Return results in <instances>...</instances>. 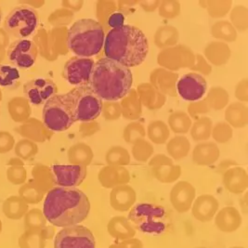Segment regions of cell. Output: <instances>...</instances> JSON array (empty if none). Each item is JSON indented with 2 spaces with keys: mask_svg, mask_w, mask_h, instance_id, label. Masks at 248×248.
<instances>
[{
  "mask_svg": "<svg viewBox=\"0 0 248 248\" xmlns=\"http://www.w3.org/2000/svg\"><path fill=\"white\" fill-rule=\"evenodd\" d=\"M91 202L77 188L55 187L47 192L43 204L46 221L55 227L78 225L90 215Z\"/></svg>",
  "mask_w": 248,
  "mask_h": 248,
  "instance_id": "obj_1",
  "label": "cell"
},
{
  "mask_svg": "<svg viewBox=\"0 0 248 248\" xmlns=\"http://www.w3.org/2000/svg\"><path fill=\"white\" fill-rule=\"evenodd\" d=\"M149 44L144 33L130 24L111 29L104 39V53L107 59L126 67L140 65L146 59Z\"/></svg>",
  "mask_w": 248,
  "mask_h": 248,
  "instance_id": "obj_2",
  "label": "cell"
},
{
  "mask_svg": "<svg viewBox=\"0 0 248 248\" xmlns=\"http://www.w3.org/2000/svg\"><path fill=\"white\" fill-rule=\"evenodd\" d=\"M133 85L131 70L123 64L102 58L95 62L89 86L105 102H118L130 91Z\"/></svg>",
  "mask_w": 248,
  "mask_h": 248,
  "instance_id": "obj_3",
  "label": "cell"
},
{
  "mask_svg": "<svg viewBox=\"0 0 248 248\" xmlns=\"http://www.w3.org/2000/svg\"><path fill=\"white\" fill-rule=\"evenodd\" d=\"M104 39L102 24L93 19L78 20L68 30V47L81 58L97 55L103 47Z\"/></svg>",
  "mask_w": 248,
  "mask_h": 248,
  "instance_id": "obj_4",
  "label": "cell"
},
{
  "mask_svg": "<svg viewBox=\"0 0 248 248\" xmlns=\"http://www.w3.org/2000/svg\"><path fill=\"white\" fill-rule=\"evenodd\" d=\"M127 219L140 232L152 235H158L164 232L169 223L166 209L154 203L134 204L129 210Z\"/></svg>",
  "mask_w": 248,
  "mask_h": 248,
  "instance_id": "obj_5",
  "label": "cell"
},
{
  "mask_svg": "<svg viewBox=\"0 0 248 248\" xmlns=\"http://www.w3.org/2000/svg\"><path fill=\"white\" fill-rule=\"evenodd\" d=\"M76 117L73 103L66 94H56L43 106V123L51 131L62 132L75 124Z\"/></svg>",
  "mask_w": 248,
  "mask_h": 248,
  "instance_id": "obj_6",
  "label": "cell"
},
{
  "mask_svg": "<svg viewBox=\"0 0 248 248\" xmlns=\"http://www.w3.org/2000/svg\"><path fill=\"white\" fill-rule=\"evenodd\" d=\"M67 94L73 103L77 122H90L101 115L102 101L89 85L77 87Z\"/></svg>",
  "mask_w": 248,
  "mask_h": 248,
  "instance_id": "obj_7",
  "label": "cell"
},
{
  "mask_svg": "<svg viewBox=\"0 0 248 248\" xmlns=\"http://www.w3.org/2000/svg\"><path fill=\"white\" fill-rule=\"evenodd\" d=\"M39 24L36 11L29 6H18L5 20L4 28L13 37L26 39L34 34Z\"/></svg>",
  "mask_w": 248,
  "mask_h": 248,
  "instance_id": "obj_8",
  "label": "cell"
},
{
  "mask_svg": "<svg viewBox=\"0 0 248 248\" xmlns=\"http://www.w3.org/2000/svg\"><path fill=\"white\" fill-rule=\"evenodd\" d=\"M54 248H96L92 232L85 226L62 228L54 239Z\"/></svg>",
  "mask_w": 248,
  "mask_h": 248,
  "instance_id": "obj_9",
  "label": "cell"
},
{
  "mask_svg": "<svg viewBox=\"0 0 248 248\" xmlns=\"http://www.w3.org/2000/svg\"><path fill=\"white\" fill-rule=\"evenodd\" d=\"M158 64L169 71H178L181 68H191L195 63V54L184 45H176L162 49L157 57Z\"/></svg>",
  "mask_w": 248,
  "mask_h": 248,
  "instance_id": "obj_10",
  "label": "cell"
},
{
  "mask_svg": "<svg viewBox=\"0 0 248 248\" xmlns=\"http://www.w3.org/2000/svg\"><path fill=\"white\" fill-rule=\"evenodd\" d=\"M94 64L95 62L91 58L73 57L64 64L63 78L73 86H88Z\"/></svg>",
  "mask_w": 248,
  "mask_h": 248,
  "instance_id": "obj_11",
  "label": "cell"
},
{
  "mask_svg": "<svg viewBox=\"0 0 248 248\" xmlns=\"http://www.w3.org/2000/svg\"><path fill=\"white\" fill-rule=\"evenodd\" d=\"M38 48L34 41L19 39L13 42L7 50V57L16 68L32 67L37 59Z\"/></svg>",
  "mask_w": 248,
  "mask_h": 248,
  "instance_id": "obj_12",
  "label": "cell"
},
{
  "mask_svg": "<svg viewBox=\"0 0 248 248\" xmlns=\"http://www.w3.org/2000/svg\"><path fill=\"white\" fill-rule=\"evenodd\" d=\"M177 93L184 101L197 102L203 99L207 91V82L200 74L188 73L178 79Z\"/></svg>",
  "mask_w": 248,
  "mask_h": 248,
  "instance_id": "obj_13",
  "label": "cell"
},
{
  "mask_svg": "<svg viewBox=\"0 0 248 248\" xmlns=\"http://www.w3.org/2000/svg\"><path fill=\"white\" fill-rule=\"evenodd\" d=\"M23 91L28 102L39 106L45 104L47 100L56 95L58 90L56 84L52 80L39 78L26 82L23 86Z\"/></svg>",
  "mask_w": 248,
  "mask_h": 248,
  "instance_id": "obj_14",
  "label": "cell"
},
{
  "mask_svg": "<svg viewBox=\"0 0 248 248\" xmlns=\"http://www.w3.org/2000/svg\"><path fill=\"white\" fill-rule=\"evenodd\" d=\"M51 171L57 185L64 188L78 187L87 176V167L82 165H55Z\"/></svg>",
  "mask_w": 248,
  "mask_h": 248,
  "instance_id": "obj_15",
  "label": "cell"
},
{
  "mask_svg": "<svg viewBox=\"0 0 248 248\" xmlns=\"http://www.w3.org/2000/svg\"><path fill=\"white\" fill-rule=\"evenodd\" d=\"M196 198V189L190 182L178 181L171 189L170 201L178 213H187Z\"/></svg>",
  "mask_w": 248,
  "mask_h": 248,
  "instance_id": "obj_16",
  "label": "cell"
},
{
  "mask_svg": "<svg viewBox=\"0 0 248 248\" xmlns=\"http://www.w3.org/2000/svg\"><path fill=\"white\" fill-rule=\"evenodd\" d=\"M179 75L164 68L155 69L150 75V84L164 95L176 97Z\"/></svg>",
  "mask_w": 248,
  "mask_h": 248,
  "instance_id": "obj_17",
  "label": "cell"
},
{
  "mask_svg": "<svg viewBox=\"0 0 248 248\" xmlns=\"http://www.w3.org/2000/svg\"><path fill=\"white\" fill-rule=\"evenodd\" d=\"M192 217L200 222L211 221L219 209L218 200L211 194H202L195 198L192 205Z\"/></svg>",
  "mask_w": 248,
  "mask_h": 248,
  "instance_id": "obj_18",
  "label": "cell"
},
{
  "mask_svg": "<svg viewBox=\"0 0 248 248\" xmlns=\"http://www.w3.org/2000/svg\"><path fill=\"white\" fill-rule=\"evenodd\" d=\"M137 201V192L128 184L117 186L110 193V203L115 211H129Z\"/></svg>",
  "mask_w": 248,
  "mask_h": 248,
  "instance_id": "obj_19",
  "label": "cell"
},
{
  "mask_svg": "<svg viewBox=\"0 0 248 248\" xmlns=\"http://www.w3.org/2000/svg\"><path fill=\"white\" fill-rule=\"evenodd\" d=\"M214 218L216 227L224 233L236 232L243 223L241 213L234 206L223 207L217 212Z\"/></svg>",
  "mask_w": 248,
  "mask_h": 248,
  "instance_id": "obj_20",
  "label": "cell"
},
{
  "mask_svg": "<svg viewBox=\"0 0 248 248\" xmlns=\"http://www.w3.org/2000/svg\"><path fill=\"white\" fill-rule=\"evenodd\" d=\"M222 181L228 192L234 194H241L248 189V171L244 168L238 166L230 168L223 173Z\"/></svg>",
  "mask_w": 248,
  "mask_h": 248,
  "instance_id": "obj_21",
  "label": "cell"
},
{
  "mask_svg": "<svg viewBox=\"0 0 248 248\" xmlns=\"http://www.w3.org/2000/svg\"><path fill=\"white\" fill-rule=\"evenodd\" d=\"M220 155L218 146L213 141H203L193 148L192 162L201 167H207L215 164Z\"/></svg>",
  "mask_w": 248,
  "mask_h": 248,
  "instance_id": "obj_22",
  "label": "cell"
},
{
  "mask_svg": "<svg viewBox=\"0 0 248 248\" xmlns=\"http://www.w3.org/2000/svg\"><path fill=\"white\" fill-rule=\"evenodd\" d=\"M136 91L141 104L149 110H158L167 102V96L159 92L150 83L139 85Z\"/></svg>",
  "mask_w": 248,
  "mask_h": 248,
  "instance_id": "obj_23",
  "label": "cell"
},
{
  "mask_svg": "<svg viewBox=\"0 0 248 248\" xmlns=\"http://www.w3.org/2000/svg\"><path fill=\"white\" fill-rule=\"evenodd\" d=\"M100 181L105 188L113 189L128 184L130 173L124 167H105L100 172Z\"/></svg>",
  "mask_w": 248,
  "mask_h": 248,
  "instance_id": "obj_24",
  "label": "cell"
},
{
  "mask_svg": "<svg viewBox=\"0 0 248 248\" xmlns=\"http://www.w3.org/2000/svg\"><path fill=\"white\" fill-rule=\"evenodd\" d=\"M107 231L110 236L114 238L116 241H124L136 235V229L131 222L124 216L113 217L107 225Z\"/></svg>",
  "mask_w": 248,
  "mask_h": 248,
  "instance_id": "obj_25",
  "label": "cell"
},
{
  "mask_svg": "<svg viewBox=\"0 0 248 248\" xmlns=\"http://www.w3.org/2000/svg\"><path fill=\"white\" fill-rule=\"evenodd\" d=\"M232 56V51L227 43L221 41H212L204 48V57L206 62L216 66L226 64Z\"/></svg>",
  "mask_w": 248,
  "mask_h": 248,
  "instance_id": "obj_26",
  "label": "cell"
},
{
  "mask_svg": "<svg viewBox=\"0 0 248 248\" xmlns=\"http://www.w3.org/2000/svg\"><path fill=\"white\" fill-rule=\"evenodd\" d=\"M122 116L127 120H137L141 116L142 104L140 101L138 92L136 90L130 91L124 96L120 102Z\"/></svg>",
  "mask_w": 248,
  "mask_h": 248,
  "instance_id": "obj_27",
  "label": "cell"
},
{
  "mask_svg": "<svg viewBox=\"0 0 248 248\" xmlns=\"http://www.w3.org/2000/svg\"><path fill=\"white\" fill-rule=\"evenodd\" d=\"M225 120L232 127L242 128L248 125V106L242 102L231 103L225 111Z\"/></svg>",
  "mask_w": 248,
  "mask_h": 248,
  "instance_id": "obj_28",
  "label": "cell"
},
{
  "mask_svg": "<svg viewBox=\"0 0 248 248\" xmlns=\"http://www.w3.org/2000/svg\"><path fill=\"white\" fill-rule=\"evenodd\" d=\"M153 176L161 183L170 184L181 178L182 170L180 166L174 165L173 162L165 163L151 168Z\"/></svg>",
  "mask_w": 248,
  "mask_h": 248,
  "instance_id": "obj_29",
  "label": "cell"
},
{
  "mask_svg": "<svg viewBox=\"0 0 248 248\" xmlns=\"http://www.w3.org/2000/svg\"><path fill=\"white\" fill-rule=\"evenodd\" d=\"M179 39L180 33L178 29L172 25L160 26L154 36L155 45L161 49L177 45Z\"/></svg>",
  "mask_w": 248,
  "mask_h": 248,
  "instance_id": "obj_30",
  "label": "cell"
},
{
  "mask_svg": "<svg viewBox=\"0 0 248 248\" xmlns=\"http://www.w3.org/2000/svg\"><path fill=\"white\" fill-rule=\"evenodd\" d=\"M191 151V142L185 136H175L167 143V152L170 157L180 161L186 157Z\"/></svg>",
  "mask_w": 248,
  "mask_h": 248,
  "instance_id": "obj_31",
  "label": "cell"
},
{
  "mask_svg": "<svg viewBox=\"0 0 248 248\" xmlns=\"http://www.w3.org/2000/svg\"><path fill=\"white\" fill-rule=\"evenodd\" d=\"M146 135L153 143L157 145L165 144L170 139V127L162 120H155L148 124Z\"/></svg>",
  "mask_w": 248,
  "mask_h": 248,
  "instance_id": "obj_32",
  "label": "cell"
},
{
  "mask_svg": "<svg viewBox=\"0 0 248 248\" xmlns=\"http://www.w3.org/2000/svg\"><path fill=\"white\" fill-rule=\"evenodd\" d=\"M213 127V121L208 116L199 117L193 124L190 129L192 140L195 141H207L211 137V131Z\"/></svg>",
  "mask_w": 248,
  "mask_h": 248,
  "instance_id": "obj_33",
  "label": "cell"
},
{
  "mask_svg": "<svg viewBox=\"0 0 248 248\" xmlns=\"http://www.w3.org/2000/svg\"><path fill=\"white\" fill-rule=\"evenodd\" d=\"M169 127L175 134H186L192 127V119L188 113L183 111H176L169 116Z\"/></svg>",
  "mask_w": 248,
  "mask_h": 248,
  "instance_id": "obj_34",
  "label": "cell"
},
{
  "mask_svg": "<svg viewBox=\"0 0 248 248\" xmlns=\"http://www.w3.org/2000/svg\"><path fill=\"white\" fill-rule=\"evenodd\" d=\"M212 36L221 42L232 43L237 39V31L229 21H218L211 27Z\"/></svg>",
  "mask_w": 248,
  "mask_h": 248,
  "instance_id": "obj_35",
  "label": "cell"
},
{
  "mask_svg": "<svg viewBox=\"0 0 248 248\" xmlns=\"http://www.w3.org/2000/svg\"><path fill=\"white\" fill-rule=\"evenodd\" d=\"M204 100L210 109L220 111L227 107L230 101V96L225 89L221 87H213L209 90Z\"/></svg>",
  "mask_w": 248,
  "mask_h": 248,
  "instance_id": "obj_36",
  "label": "cell"
},
{
  "mask_svg": "<svg viewBox=\"0 0 248 248\" xmlns=\"http://www.w3.org/2000/svg\"><path fill=\"white\" fill-rule=\"evenodd\" d=\"M155 149L151 142L145 139H138L133 142L131 149L132 156L140 163H147L154 155Z\"/></svg>",
  "mask_w": 248,
  "mask_h": 248,
  "instance_id": "obj_37",
  "label": "cell"
},
{
  "mask_svg": "<svg viewBox=\"0 0 248 248\" xmlns=\"http://www.w3.org/2000/svg\"><path fill=\"white\" fill-rule=\"evenodd\" d=\"M130 159L128 151L122 146L112 147L106 155V162L110 167H126Z\"/></svg>",
  "mask_w": 248,
  "mask_h": 248,
  "instance_id": "obj_38",
  "label": "cell"
},
{
  "mask_svg": "<svg viewBox=\"0 0 248 248\" xmlns=\"http://www.w3.org/2000/svg\"><path fill=\"white\" fill-rule=\"evenodd\" d=\"M200 5L205 7L208 14L212 18H222L228 12L231 11L232 1L224 0V1H200Z\"/></svg>",
  "mask_w": 248,
  "mask_h": 248,
  "instance_id": "obj_39",
  "label": "cell"
},
{
  "mask_svg": "<svg viewBox=\"0 0 248 248\" xmlns=\"http://www.w3.org/2000/svg\"><path fill=\"white\" fill-rule=\"evenodd\" d=\"M20 79L18 68L11 64H0V87L13 88Z\"/></svg>",
  "mask_w": 248,
  "mask_h": 248,
  "instance_id": "obj_40",
  "label": "cell"
},
{
  "mask_svg": "<svg viewBox=\"0 0 248 248\" xmlns=\"http://www.w3.org/2000/svg\"><path fill=\"white\" fill-rule=\"evenodd\" d=\"M248 8L242 5L235 6L231 12V22L232 25L236 31L245 32L248 30Z\"/></svg>",
  "mask_w": 248,
  "mask_h": 248,
  "instance_id": "obj_41",
  "label": "cell"
},
{
  "mask_svg": "<svg viewBox=\"0 0 248 248\" xmlns=\"http://www.w3.org/2000/svg\"><path fill=\"white\" fill-rule=\"evenodd\" d=\"M233 136L232 127L227 122H217L213 125L211 137L216 142L224 144L229 142Z\"/></svg>",
  "mask_w": 248,
  "mask_h": 248,
  "instance_id": "obj_42",
  "label": "cell"
},
{
  "mask_svg": "<svg viewBox=\"0 0 248 248\" xmlns=\"http://www.w3.org/2000/svg\"><path fill=\"white\" fill-rule=\"evenodd\" d=\"M146 136V129L144 125L140 122H130L124 127L123 138L126 143L133 144L138 139H144Z\"/></svg>",
  "mask_w": 248,
  "mask_h": 248,
  "instance_id": "obj_43",
  "label": "cell"
},
{
  "mask_svg": "<svg viewBox=\"0 0 248 248\" xmlns=\"http://www.w3.org/2000/svg\"><path fill=\"white\" fill-rule=\"evenodd\" d=\"M181 2L177 0L161 1L158 7L159 15L165 19H175L181 14Z\"/></svg>",
  "mask_w": 248,
  "mask_h": 248,
  "instance_id": "obj_44",
  "label": "cell"
},
{
  "mask_svg": "<svg viewBox=\"0 0 248 248\" xmlns=\"http://www.w3.org/2000/svg\"><path fill=\"white\" fill-rule=\"evenodd\" d=\"M72 165H82L87 167L91 162L92 154L89 148H73L70 154Z\"/></svg>",
  "mask_w": 248,
  "mask_h": 248,
  "instance_id": "obj_45",
  "label": "cell"
},
{
  "mask_svg": "<svg viewBox=\"0 0 248 248\" xmlns=\"http://www.w3.org/2000/svg\"><path fill=\"white\" fill-rule=\"evenodd\" d=\"M103 115L109 120H116L122 116V111L120 102H105L102 103V110Z\"/></svg>",
  "mask_w": 248,
  "mask_h": 248,
  "instance_id": "obj_46",
  "label": "cell"
},
{
  "mask_svg": "<svg viewBox=\"0 0 248 248\" xmlns=\"http://www.w3.org/2000/svg\"><path fill=\"white\" fill-rule=\"evenodd\" d=\"M209 111H210V108L205 100L191 102L188 106V115L192 118H197L201 114L207 113Z\"/></svg>",
  "mask_w": 248,
  "mask_h": 248,
  "instance_id": "obj_47",
  "label": "cell"
},
{
  "mask_svg": "<svg viewBox=\"0 0 248 248\" xmlns=\"http://www.w3.org/2000/svg\"><path fill=\"white\" fill-rule=\"evenodd\" d=\"M191 70L197 71V72L203 74L204 76H207V75L211 74L212 67H211L210 64H208V62H206V60H205L202 55L196 54V55H195V63H194V65L191 68Z\"/></svg>",
  "mask_w": 248,
  "mask_h": 248,
  "instance_id": "obj_48",
  "label": "cell"
},
{
  "mask_svg": "<svg viewBox=\"0 0 248 248\" xmlns=\"http://www.w3.org/2000/svg\"><path fill=\"white\" fill-rule=\"evenodd\" d=\"M109 248H143V244L140 239L134 237L124 241H115Z\"/></svg>",
  "mask_w": 248,
  "mask_h": 248,
  "instance_id": "obj_49",
  "label": "cell"
},
{
  "mask_svg": "<svg viewBox=\"0 0 248 248\" xmlns=\"http://www.w3.org/2000/svg\"><path fill=\"white\" fill-rule=\"evenodd\" d=\"M248 78L242 79L236 85L235 88V97L240 102H248Z\"/></svg>",
  "mask_w": 248,
  "mask_h": 248,
  "instance_id": "obj_50",
  "label": "cell"
},
{
  "mask_svg": "<svg viewBox=\"0 0 248 248\" xmlns=\"http://www.w3.org/2000/svg\"><path fill=\"white\" fill-rule=\"evenodd\" d=\"M124 16L119 12H113L108 18V24L113 29L124 24Z\"/></svg>",
  "mask_w": 248,
  "mask_h": 248,
  "instance_id": "obj_51",
  "label": "cell"
},
{
  "mask_svg": "<svg viewBox=\"0 0 248 248\" xmlns=\"http://www.w3.org/2000/svg\"><path fill=\"white\" fill-rule=\"evenodd\" d=\"M160 2L161 1H158V0L157 1L156 0H154V1L146 0V1H140V5L145 12H153L156 11V9H158Z\"/></svg>",
  "mask_w": 248,
  "mask_h": 248,
  "instance_id": "obj_52",
  "label": "cell"
},
{
  "mask_svg": "<svg viewBox=\"0 0 248 248\" xmlns=\"http://www.w3.org/2000/svg\"><path fill=\"white\" fill-rule=\"evenodd\" d=\"M1 19H2V12H1V10H0V22H1Z\"/></svg>",
  "mask_w": 248,
  "mask_h": 248,
  "instance_id": "obj_53",
  "label": "cell"
},
{
  "mask_svg": "<svg viewBox=\"0 0 248 248\" xmlns=\"http://www.w3.org/2000/svg\"><path fill=\"white\" fill-rule=\"evenodd\" d=\"M243 248V247H232V248Z\"/></svg>",
  "mask_w": 248,
  "mask_h": 248,
  "instance_id": "obj_54",
  "label": "cell"
},
{
  "mask_svg": "<svg viewBox=\"0 0 248 248\" xmlns=\"http://www.w3.org/2000/svg\"><path fill=\"white\" fill-rule=\"evenodd\" d=\"M204 248V247H200V248Z\"/></svg>",
  "mask_w": 248,
  "mask_h": 248,
  "instance_id": "obj_55",
  "label": "cell"
}]
</instances>
